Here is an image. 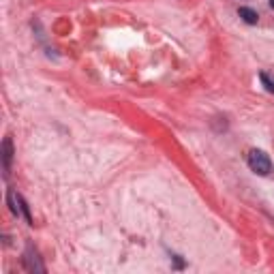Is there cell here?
Listing matches in <instances>:
<instances>
[{
    "mask_svg": "<svg viewBox=\"0 0 274 274\" xmlns=\"http://www.w3.org/2000/svg\"><path fill=\"white\" fill-rule=\"evenodd\" d=\"M249 167L259 176H268L272 171V161L264 150H251L249 152Z\"/></svg>",
    "mask_w": 274,
    "mask_h": 274,
    "instance_id": "1",
    "label": "cell"
},
{
    "mask_svg": "<svg viewBox=\"0 0 274 274\" xmlns=\"http://www.w3.org/2000/svg\"><path fill=\"white\" fill-rule=\"evenodd\" d=\"M9 204H11V210H13V214H17V216H24V219L30 223L32 219H30V214H28V208H26V204H24V199H21L15 191H9Z\"/></svg>",
    "mask_w": 274,
    "mask_h": 274,
    "instance_id": "2",
    "label": "cell"
},
{
    "mask_svg": "<svg viewBox=\"0 0 274 274\" xmlns=\"http://www.w3.org/2000/svg\"><path fill=\"white\" fill-rule=\"evenodd\" d=\"M238 15H240L244 21H247V24H257V19H259L257 11H255V9H249V6H240Z\"/></svg>",
    "mask_w": 274,
    "mask_h": 274,
    "instance_id": "3",
    "label": "cell"
},
{
    "mask_svg": "<svg viewBox=\"0 0 274 274\" xmlns=\"http://www.w3.org/2000/svg\"><path fill=\"white\" fill-rule=\"evenodd\" d=\"M26 264H28V270H39V272H43V266L39 264L37 253H34V257H32V247H28V253H26Z\"/></svg>",
    "mask_w": 274,
    "mask_h": 274,
    "instance_id": "4",
    "label": "cell"
},
{
    "mask_svg": "<svg viewBox=\"0 0 274 274\" xmlns=\"http://www.w3.org/2000/svg\"><path fill=\"white\" fill-rule=\"evenodd\" d=\"M2 148H4V165L9 167V163H11V154H13V150H11V139H9V137L4 139Z\"/></svg>",
    "mask_w": 274,
    "mask_h": 274,
    "instance_id": "5",
    "label": "cell"
},
{
    "mask_svg": "<svg viewBox=\"0 0 274 274\" xmlns=\"http://www.w3.org/2000/svg\"><path fill=\"white\" fill-rule=\"evenodd\" d=\"M259 79H262V84L266 86V90H268V92H274V79H272L268 73H262V75H259Z\"/></svg>",
    "mask_w": 274,
    "mask_h": 274,
    "instance_id": "6",
    "label": "cell"
},
{
    "mask_svg": "<svg viewBox=\"0 0 274 274\" xmlns=\"http://www.w3.org/2000/svg\"><path fill=\"white\" fill-rule=\"evenodd\" d=\"M270 6H272V9H274V0H270Z\"/></svg>",
    "mask_w": 274,
    "mask_h": 274,
    "instance_id": "7",
    "label": "cell"
}]
</instances>
